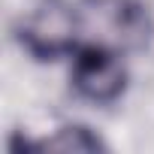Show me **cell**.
<instances>
[{
    "instance_id": "obj_1",
    "label": "cell",
    "mask_w": 154,
    "mask_h": 154,
    "mask_svg": "<svg viewBox=\"0 0 154 154\" xmlns=\"http://www.w3.org/2000/svg\"><path fill=\"white\" fill-rule=\"evenodd\" d=\"M82 27L115 51H145L154 42V18L142 0H82Z\"/></svg>"
},
{
    "instance_id": "obj_2",
    "label": "cell",
    "mask_w": 154,
    "mask_h": 154,
    "mask_svg": "<svg viewBox=\"0 0 154 154\" xmlns=\"http://www.w3.org/2000/svg\"><path fill=\"white\" fill-rule=\"evenodd\" d=\"M82 27L79 9L66 0H27L15 18V36L36 60H54L75 48V33Z\"/></svg>"
},
{
    "instance_id": "obj_3",
    "label": "cell",
    "mask_w": 154,
    "mask_h": 154,
    "mask_svg": "<svg viewBox=\"0 0 154 154\" xmlns=\"http://www.w3.org/2000/svg\"><path fill=\"white\" fill-rule=\"evenodd\" d=\"M72 88L91 103H115L127 88V69L115 48L91 42L72 57Z\"/></svg>"
},
{
    "instance_id": "obj_4",
    "label": "cell",
    "mask_w": 154,
    "mask_h": 154,
    "mask_svg": "<svg viewBox=\"0 0 154 154\" xmlns=\"http://www.w3.org/2000/svg\"><path fill=\"white\" fill-rule=\"evenodd\" d=\"M21 148H42V151H106V142L82 127V124H66L60 130H54V136L42 139V142H21Z\"/></svg>"
}]
</instances>
